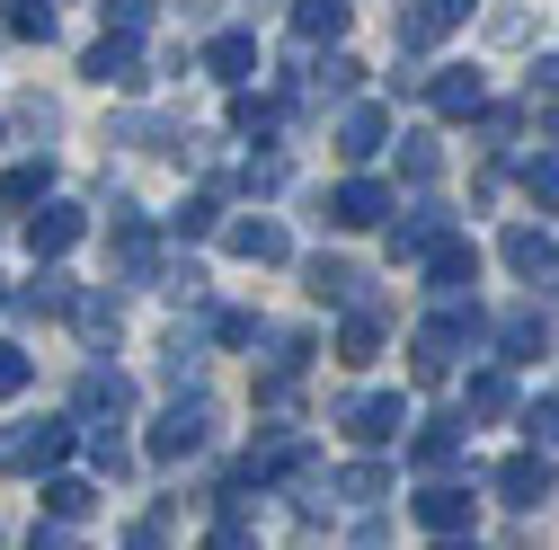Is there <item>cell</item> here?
<instances>
[{
  "instance_id": "obj_5",
  "label": "cell",
  "mask_w": 559,
  "mask_h": 550,
  "mask_svg": "<svg viewBox=\"0 0 559 550\" xmlns=\"http://www.w3.org/2000/svg\"><path fill=\"white\" fill-rule=\"evenodd\" d=\"M107 258H116V275H124V285H152V275H160V231H152L143 214H133V204H116Z\"/></svg>"
},
{
  "instance_id": "obj_13",
  "label": "cell",
  "mask_w": 559,
  "mask_h": 550,
  "mask_svg": "<svg viewBox=\"0 0 559 550\" xmlns=\"http://www.w3.org/2000/svg\"><path fill=\"white\" fill-rule=\"evenodd\" d=\"M329 223H337V231H373V223H391V187L346 178V187L329 195Z\"/></svg>"
},
{
  "instance_id": "obj_1",
  "label": "cell",
  "mask_w": 559,
  "mask_h": 550,
  "mask_svg": "<svg viewBox=\"0 0 559 550\" xmlns=\"http://www.w3.org/2000/svg\"><path fill=\"white\" fill-rule=\"evenodd\" d=\"M479 302H444V311H427V320H417V382H444L471 347H479Z\"/></svg>"
},
{
  "instance_id": "obj_16",
  "label": "cell",
  "mask_w": 559,
  "mask_h": 550,
  "mask_svg": "<svg viewBox=\"0 0 559 550\" xmlns=\"http://www.w3.org/2000/svg\"><path fill=\"white\" fill-rule=\"evenodd\" d=\"M427 98H436V116H453V124L488 116V81L471 72V62H453V72H436V81H427Z\"/></svg>"
},
{
  "instance_id": "obj_14",
  "label": "cell",
  "mask_w": 559,
  "mask_h": 550,
  "mask_svg": "<svg viewBox=\"0 0 559 550\" xmlns=\"http://www.w3.org/2000/svg\"><path fill=\"white\" fill-rule=\"evenodd\" d=\"M72 328H81V347H90V356H107L116 337H124V302H116L107 285H90V294L72 302Z\"/></svg>"
},
{
  "instance_id": "obj_38",
  "label": "cell",
  "mask_w": 559,
  "mask_h": 550,
  "mask_svg": "<svg viewBox=\"0 0 559 550\" xmlns=\"http://www.w3.org/2000/svg\"><path fill=\"white\" fill-rule=\"evenodd\" d=\"M356 81H365V62H356V53H329L320 72H311V89H329V98H346Z\"/></svg>"
},
{
  "instance_id": "obj_45",
  "label": "cell",
  "mask_w": 559,
  "mask_h": 550,
  "mask_svg": "<svg viewBox=\"0 0 559 550\" xmlns=\"http://www.w3.org/2000/svg\"><path fill=\"white\" fill-rule=\"evenodd\" d=\"M133 550H169V524H160V515H143V524H133Z\"/></svg>"
},
{
  "instance_id": "obj_39",
  "label": "cell",
  "mask_w": 559,
  "mask_h": 550,
  "mask_svg": "<svg viewBox=\"0 0 559 550\" xmlns=\"http://www.w3.org/2000/svg\"><path fill=\"white\" fill-rule=\"evenodd\" d=\"M36 382V364H27V347H10V337H0V399H19Z\"/></svg>"
},
{
  "instance_id": "obj_24",
  "label": "cell",
  "mask_w": 559,
  "mask_h": 550,
  "mask_svg": "<svg viewBox=\"0 0 559 550\" xmlns=\"http://www.w3.org/2000/svg\"><path fill=\"white\" fill-rule=\"evenodd\" d=\"M45 515H53V524H90V515H98V479L53 470V479H45Z\"/></svg>"
},
{
  "instance_id": "obj_17",
  "label": "cell",
  "mask_w": 559,
  "mask_h": 550,
  "mask_svg": "<svg viewBox=\"0 0 559 550\" xmlns=\"http://www.w3.org/2000/svg\"><path fill=\"white\" fill-rule=\"evenodd\" d=\"M90 231V214H81V204H45V214H27V249H36V266H53L62 249H72Z\"/></svg>"
},
{
  "instance_id": "obj_28",
  "label": "cell",
  "mask_w": 559,
  "mask_h": 550,
  "mask_svg": "<svg viewBox=\"0 0 559 550\" xmlns=\"http://www.w3.org/2000/svg\"><path fill=\"white\" fill-rule=\"evenodd\" d=\"M382 356V311H346L337 328V364H373Z\"/></svg>"
},
{
  "instance_id": "obj_12",
  "label": "cell",
  "mask_w": 559,
  "mask_h": 550,
  "mask_svg": "<svg viewBox=\"0 0 559 550\" xmlns=\"http://www.w3.org/2000/svg\"><path fill=\"white\" fill-rule=\"evenodd\" d=\"M302 285H311V302L373 311V285H365V266H346V258H311V266H302Z\"/></svg>"
},
{
  "instance_id": "obj_42",
  "label": "cell",
  "mask_w": 559,
  "mask_h": 550,
  "mask_svg": "<svg viewBox=\"0 0 559 550\" xmlns=\"http://www.w3.org/2000/svg\"><path fill=\"white\" fill-rule=\"evenodd\" d=\"M240 187H249V195H266V187H285V160H249V169H240Z\"/></svg>"
},
{
  "instance_id": "obj_3",
  "label": "cell",
  "mask_w": 559,
  "mask_h": 550,
  "mask_svg": "<svg viewBox=\"0 0 559 550\" xmlns=\"http://www.w3.org/2000/svg\"><path fill=\"white\" fill-rule=\"evenodd\" d=\"M124 418H133V382H124V373H107V364H90V373H81V391H72V427L116 435Z\"/></svg>"
},
{
  "instance_id": "obj_11",
  "label": "cell",
  "mask_w": 559,
  "mask_h": 550,
  "mask_svg": "<svg viewBox=\"0 0 559 550\" xmlns=\"http://www.w3.org/2000/svg\"><path fill=\"white\" fill-rule=\"evenodd\" d=\"M81 72H90L98 89H124V98H143V89H152V72H143V53H133L124 36H107V45H90V62H81Z\"/></svg>"
},
{
  "instance_id": "obj_33",
  "label": "cell",
  "mask_w": 559,
  "mask_h": 550,
  "mask_svg": "<svg viewBox=\"0 0 559 550\" xmlns=\"http://www.w3.org/2000/svg\"><path fill=\"white\" fill-rule=\"evenodd\" d=\"M275 98H258V89H231V133H275Z\"/></svg>"
},
{
  "instance_id": "obj_36",
  "label": "cell",
  "mask_w": 559,
  "mask_h": 550,
  "mask_svg": "<svg viewBox=\"0 0 559 550\" xmlns=\"http://www.w3.org/2000/svg\"><path fill=\"white\" fill-rule=\"evenodd\" d=\"M266 347H275V356H266V373H294V382H302V364H311V337H302V328H275Z\"/></svg>"
},
{
  "instance_id": "obj_8",
  "label": "cell",
  "mask_w": 559,
  "mask_h": 550,
  "mask_svg": "<svg viewBox=\"0 0 559 550\" xmlns=\"http://www.w3.org/2000/svg\"><path fill=\"white\" fill-rule=\"evenodd\" d=\"M507 266L524 275L533 294H559V240H550V231H533V223H515V231H507Z\"/></svg>"
},
{
  "instance_id": "obj_6",
  "label": "cell",
  "mask_w": 559,
  "mask_h": 550,
  "mask_svg": "<svg viewBox=\"0 0 559 550\" xmlns=\"http://www.w3.org/2000/svg\"><path fill=\"white\" fill-rule=\"evenodd\" d=\"M204 435H214V408H204V399H178V408L152 418V462H187V453H204Z\"/></svg>"
},
{
  "instance_id": "obj_10",
  "label": "cell",
  "mask_w": 559,
  "mask_h": 550,
  "mask_svg": "<svg viewBox=\"0 0 559 550\" xmlns=\"http://www.w3.org/2000/svg\"><path fill=\"white\" fill-rule=\"evenodd\" d=\"M427 285L444 294V302H471V285H479V249L453 231V240H436L427 249Z\"/></svg>"
},
{
  "instance_id": "obj_18",
  "label": "cell",
  "mask_w": 559,
  "mask_h": 550,
  "mask_svg": "<svg viewBox=\"0 0 559 550\" xmlns=\"http://www.w3.org/2000/svg\"><path fill=\"white\" fill-rule=\"evenodd\" d=\"M498 347H507V364H542V356H550V311H542V302L507 311V320H498Z\"/></svg>"
},
{
  "instance_id": "obj_47",
  "label": "cell",
  "mask_w": 559,
  "mask_h": 550,
  "mask_svg": "<svg viewBox=\"0 0 559 550\" xmlns=\"http://www.w3.org/2000/svg\"><path fill=\"white\" fill-rule=\"evenodd\" d=\"M0 302H10V285H0Z\"/></svg>"
},
{
  "instance_id": "obj_30",
  "label": "cell",
  "mask_w": 559,
  "mask_h": 550,
  "mask_svg": "<svg viewBox=\"0 0 559 550\" xmlns=\"http://www.w3.org/2000/svg\"><path fill=\"white\" fill-rule=\"evenodd\" d=\"M337 498H346V506H382V498H391V470H382V462L337 470Z\"/></svg>"
},
{
  "instance_id": "obj_40",
  "label": "cell",
  "mask_w": 559,
  "mask_h": 550,
  "mask_svg": "<svg viewBox=\"0 0 559 550\" xmlns=\"http://www.w3.org/2000/svg\"><path fill=\"white\" fill-rule=\"evenodd\" d=\"M214 337H223V347H258L266 320H258V311H223V320H214Z\"/></svg>"
},
{
  "instance_id": "obj_9",
  "label": "cell",
  "mask_w": 559,
  "mask_h": 550,
  "mask_svg": "<svg viewBox=\"0 0 559 550\" xmlns=\"http://www.w3.org/2000/svg\"><path fill=\"white\" fill-rule=\"evenodd\" d=\"M408 506H417V524H427L436 541H444V533H471V515H479V498H471V489H453V479H427V489H417Z\"/></svg>"
},
{
  "instance_id": "obj_20",
  "label": "cell",
  "mask_w": 559,
  "mask_h": 550,
  "mask_svg": "<svg viewBox=\"0 0 559 550\" xmlns=\"http://www.w3.org/2000/svg\"><path fill=\"white\" fill-rule=\"evenodd\" d=\"M223 249H231V258H249V266H285V249H294V240L275 231L266 214H249V223H223Z\"/></svg>"
},
{
  "instance_id": "obj_26",
  "label": "cell",
  "mask_w": 559,
  "mask_h": 550,
  "mask_svg": "<svg viewBox=\"0 0 559 550\" xmlns=\"http://www.w3.org/2000/svg\"><path fill=\"white\" fill-rule=\"evenodd\" d=\"M53 187V160H19L10 178H0V214H27V204H45Z\"/></svg>"
},
{
  "instance_id": "obj_22",
  "label": "cell",
  "mask_w": 559,
  "mask_h": 550,
  "mask_svg": "<svg viewBox=\"0 0 559 550\" xmlns=\"http://www.w3.org/2000/svg\"><path fill=\"white\" fill-rule=\"evenodd\" d=\"M408 462L427 470V479H444V470L462 462V427H453V418H436V427H417V435H408Z\"/></svg>"
},
{
  "instance_id": "obj_31",
  "label": "cell",
  "mask_w": 559,
  "mask_h": 550,
  "mask_svg": "<svg viewBox=\"0 0 559 550\" xmlns=\"http://www.w3.org/2000/svg\"><path fill=\"white\" fill-rule=\"evenodd\" d=\"M169 231H178V240H214V231H223V204H214V195H187L178 214H169Z\"/></svg>"
},
{
  "instance_id": "obj_7",
  "label": "cell",
  "mask_w": 559,
  "mask_h": 550,
  "mask_svg": "<svg viewBox=\"0 0 559 550\" xmlns=\"http://www.w3.org/2000/svg\"><path fill=\"white\" fill-rule=\"evenodd\" d=\"M488 489H498L507 506H524V515H533V506L550 498V462H542V444H524V453H507L498 470H488Z\"/></svg>"
},
{
  "instance_id": "obj_29",
  "label": "cell",
  "mask_w": 559,
  "mask_h": 550,
  "mask_svg": "<svg viewBox=\"0 0 559 550\" xmlns=\"http://www.w3.org/2000/svg\"><path fill=\"white\" fill-rule=\"evenodd\" d=\"M471 418H515V373H507V364L471 373Z\"/></svg>"
},
{
  "instance_id": "obj_35",
  "label": "cell",
  "mask_w": 559,
  "mask_h": 550,
  "mask_svg": "<svg viewBox=\"0 0 559 550\" xmlns=\"http://www.w3.org/2000/svg\"><path fill=\"white\" fill-rule=\"evenodd\" d=\"M10 36L19 45H53V10L45 0H10Z\"/></svg>"
},
{
  "instance_id": "obj_27",
  "label": "cell",
  "mask_w": 559,
  "mask_h": 550,
  "mask_svg": "<svg viewBox=\"0 0 559 550\" xmlns=\"http://www.w3.org/2000/svg\"><path fill=\"white\" fill-rule=\"evenodd\" d=\"M294 36L302 45H337L346 36V0H294Z\"/></svg>"
},
{
  "instance_id": "obj_32",
  "label": "cell",
  "mask_w": 559,
  "mask_h": 550,
  "mask_svg": "<svg viewBox=\"0 0 559 550\" xmlns=\"http://www.w3.org/2000/svg\"><path fill=\"white\" fill-rule=\"evenodd\" d=\"M444 169V152H436V133H400V178H417V187H427Z\"/></svg>"
},
{
  "instance_id": "obj_34",
  "label": "cell",
  "mask_w": 559,
  "mask_h": 550,
  "mask_svg": "<svg viewBox=\"0 0 559 550\" xmlns=\"http://www.w3.org/2000/svg\"><path fill=\"white\" fill-rule=\"evenodd\" d=\"M515 178H524V195H533V204H550V214H559V152H533Z\"/></svg>"
},
{
  "instance_id": "obj_21",
  "label": "cell",
  "mask_w": 559,
  "mask_h": 550,
  "mask_svg": "<svg viewBox=\"0 0 559 550\" xmlns=\"http://www.w3.org/2000/svg\"><path fill=\"white\" fill-rule=\"evenodd\" d=\"M72 302H81V285H72L62 266H36V285L19 294V311H27V320H72Z\"/></svg>"
},
{
  "instance_id": "obj_2",
  "label": "cell",
  "mask_w": 559,
  "mask_h": 550,
  "mask_svg": "<svg viewBox=\"0 0 559 550\" xmlns=\"http://www.w3.org/2000/svg\"><path fill=\"white\" fill-rule=\"evenodd\" d=\"M72 444H81V427L72 418H36V427H0V470H62L72 462Z\"/></svg>"
},
{
  "instance_id": "obj_19",
  "label": "cell",
  "mask_w": 559,
  "mask_h": 550,
  "mask_svg": "<svg viewBox=\"0 0 559 550\" xmlns=\"http://www.w3.org/2000/svg\"><path fill=\"white\" fill-rule=\"evenodd\" d=\"M462 19H471V0H408L400 10V45H444Z\"/></svg>"
},
{
  "instance_id": "obj_44",
  "label": "cell",
  "mask_w": 559,
  "mask_h": 550,
  "mask_svg": "<svg viewBox=\"0 0 559 550\" xmlns=\"http://www.w3.org/2000/svg\"><path fill=\"white\" fill-rule=\"evenodd\" d=\"M27 550H81V541H72V524H36V541H27Z\"/></svg>"
},
{
  "instance_id": "obj_25",
  "label": "cell",
  "mask_w": 559,
  "mask_h": 550,
  "mask_svg": "<svg viewBox=\"0 0 559 550\" xmlns=\"http://www.w3.org/2000/svg\"><path fill=\"white\" fill-rule=\"evenodd\" d=\"M204 72L240 89V81L258 72V36H240V27H231V36H214V45H204Z\"/></svg>"
},
{
  "instance_id": "obj_46",
  "label": "cell",
  "mask_w": 559,
  "mask_h": 550,
  "mask_svg": "<svg viewBox=\"0 0 559 550\" xmlns=\"http://www.w3.org/2000/svg\"><path fill=\"white\" fill-rule=\"evenodd\" d=\"M436 550H479V541H462V533H444V541H436Z\"/></svg>"
},
{
  "instance_id": "obj_41",
  "label": "cell",
  "mask_w": 559,
  "mask_h": 550,
  "mask_svg": "<svg viewBox=\"0 0 559 550\" xmlns=\"http://www.w3.org/2000/svg\"><path fill=\"white\" fill-rule=\"evenodd\" d=\"M524 435H533L542 453L559 444V399H533V408H524Z\"/></svg>"
},
{
  "instance_id": "obj_4",
  "label": "cell",
  "mask_w": 559,
  "mask_h": 550,
  "mask_svg": "<svg viewBox=\"0 0 559 550\" xmlns=\"http://www.w3.org/2000/svg\"><path fill=\"white\" fill-rule=\"evenodd\" d=\"M337 427H346V444L382 453V444H400V427H408V399H400V391H365V399L337 408Z\"/></svg>"
},
{
  "instance_id": "obj_43",
  "label": "cell",
  "mask_w": 559,
  "mask_h": 550,
  "mask_svg": "<svg viewBox=\"0 0 559 550\" xmlns=\"http://www.w3.org/2000/svg\"><path fill=\"white\" fill-rule=\"evenodd\" d=\"M488 36H498V45H524V36H533V19H524V10H498V19H488Z\"/></svg>"
},
{
  "instance_id": "obj_15",
  "label": "cell",
  "mask_w": 559,
  "mask_h": 550,
  "mask_svg": "<svg viewBox=\"0 0 559 550\" xmlns=\"http://www.w3.org/2000/svg\"><path fill=\"white\" fill-rule=\"evenodd\" d=\"M436 240H453L444 204H408V223H391V258H400V266H427V249H436Z\"/></svg>"
},
{
  "instance_id": "obj_23",
  "label": "cell",
  "mask_w": 559,
  "mask_h": 550,
  "mask_svg": "<svg viewBox=\"0 0 559 550\" xmlns=\"http://www.w3.org/2000/svg\"><path fill=\"white\" fill-rule=\"evenodd\" d=\"M382 143H391V116H382V107H346V116H337V152H346V160H373Z\"/></svg>"
},
{
  "instance_id": "obj_37",
  "label": "cell",
  "mask_w": 559,
  "mask_h": 550,
  "mask_svg": "<svg viewBox=\"0 0 559 550\" xmlns=\"http://www.w3.org/2000/svg\"><path fill=\"white\" fill-rule=\"evenodd\" d=\"M98 10H107V36H124V45L152 27V0H98Z\"/></svg>"
}]
</instances>
